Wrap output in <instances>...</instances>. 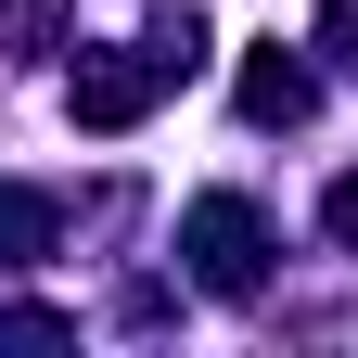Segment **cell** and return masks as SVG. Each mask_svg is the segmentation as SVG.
Returning a JSON list of instances; mask_svg holds the SVG:
<instances>
[{
    "label": "cell",
    "mask_w": 358,
    "mask_h": 358,
    "mask_svg": "<svg viewBox=\"0 0 358 358\" xmlns=\"http://www.w3.org/2000/svg\"><path fill=\"white\" fill-rule=\"evenodd\" d=\"M307 103H320V77H307V64H282V52L243 64V115H256V128H294Z\"/></svg>",
    "instance_id": "3957f363"
},
{
    "label": "cell",
    "mask_w": 358,
    "mask_h": 358,
    "mask_svg": "<svg viewBox=\"0 0 358 358\" xmlns=\"http://www.w3.org/2000/svg\"><path fill=\"white\" fill-rule=\"evenodd\" d=\"M154 90H166L154 38H141V52H90V64H77V128H128V115L154 103Z\"/></svg>",
    "instance_id": "6da1fadb"
},
{
    "label": "cell",
    "mask_w": 358,
    "mask_h": 358,
    "mask_svg": "<svg viewBox=\"0 0 358 358\" xmlns=\"http://www.w3.org/2000/svg\"><path fill=\"white\" fill-rule=\"evenodd\" d=\"M52 38H64V0H13V13H0V52L13 64H38Z\"/></svg>",
    "instance_id": "277c9868"
},
{
    "label": "cell",
    "mask_w": 358,
    "mask_h": 358,
    "mask_svg": "<svg viewBox=\"0 0 358 358\" xmlns=\"http://www.w3.org/2000/svg\"><path fill=\"white\" fill-rule=\"evenodd\" d=\"M333 243H358V179H333Z\"/></svg>",
    "instance_id": "8992f818"
},
{
    "label": "cell",
    "mask_w": 358,
    "mask_h": 358,
    "mask_svg": "<svg viewBox=\"0 0 358 358\" xmlns=\"http://www.w3.org/2000/svg\"><path fill=\"white\" fill-rule=\"evenodd\" d=\"M320 38H333V64H358V0H320Z\"/></svg>",
    "instance_id": "5b68a950"
},
{
    "label": "cell",
    "mask_w": 358,
    "mask_h": 358,
    "mask_svg": "<svg viewBox=\"0 0 358 358\" xmlns=\"http://www.w3.org/2000/svg\"><path fill=\"white\" fill-rule=\"evenodd\" d=\"M192 268H205L217 294H256V268H268L256 205H231V192H217V205H192Z\"/></svg>",
    "instance_id": "7a4b0ae2"
}]
</instances>
